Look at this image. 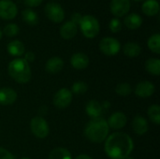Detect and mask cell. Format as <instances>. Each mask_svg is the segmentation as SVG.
<instances>
[{
    "mask_svg": "<svg viewBox=\"0 0 160 159\" xmlns=\"http://www.w3.org/2000/svg\"><path fill=\"white\" fill-rule=\"evenodd\" d=\"M134 143L130 136L124 132H115L106 139L104 150L112 159L127 158L133 151Z\"/></svg>",
    "mask_w": 160,
    "mask_h": 159,
    "instance_id": "obj_1",
    "label": "cell"
},
{
    "mask_svg": "<svg viewBox=\"0 0 160 159\" xmlns=\"http://www.w3.org/2000/svg\"><path fill=\"white\" fill-rule=\"evenodd\" d=\"M110 127L108 123L102 117L92 119L84 128L85 137L92 142L100 143L104 142L109 134Z\"/></svg>",
    "mask_w": 160,
    "mask_h": 159,
    "instance_id": "obj_2",
    "label": "cell"
},
{
    "mask_svg": "<svg viewBox=\"0 0 160 159\" xmlns=\"http://www.w3.org/2000/svg\"><path fill=\"white\" fill-rule=\"evenodd\" d=\"M9 76L19 83H27L31 80V68L24 59L16 58L9 62L8 67Z\"/></svg>",
    "mask_w": 160,
    "mask_h": 159,
    "instance_id": "obj_3",
    "label": "cell"
},
{
    "mask_svg": "<svg viewBox=\"0 0 160 159\" xmlns=\"http://www.w3.org/2000/svg\"><path fill=\"white\" fill-rule=\"evenodd\" d=\"M79 25L81 27L82 35L87 38H93L97 37L99 33V22L98 19L92 15L82 16V19Z\"/></svg>",
    "mask_w": 160,
    "mask_h": 159,
    "instance_id": "obj_4",
    "label": "cell"
},
{
    "mask_svg": "<svg viewBox=\"0 0 160 159\" xmlns=\"http://www.w3.org/2000/svg\"><path fill=\"white\" fill-rule=\"evenodd\" d=\"M30 129L33 135L38 139H45L50 132L47 122L42 117H34L30 122Z\"/></svg>",
    "mask_w": 160,
    "mask_h": 159,
    "instance_id": "obj_5",
    "label": "cell"
},
{
    "mask_svg": "<svg viewBox=\"0 0 160 159\" xmlns=\"http://www.w3.org/2000/svg\"><path fill=\"white\" fill-rule=\"evenodd\" d=\"M45 14L50 21L55 23H59L63 22L65 18V11L63 7L55 2H50L45 6L44 8Z\"/></svg>",
    "mask_w": 160,
    "mask_h": 159,
    "instance_id": "obj_6",
    "label": "cell"
},
{
    "mask_svg": "<svg viewBox=\"0 0 160 159\" xmlns=\"http://www.w3.org/2000/svg\"><path fill=\"white\" fill-rule=\"evenodd\" d=\"M99 49L100 51L108 56L116 55L121 50L120 42L114 37H104L99 42Z\"/></svg>",
    "mask_w": 160,
    "mask_h": 159,
    "instance_id": "obj_7",
    "label": "cell"
},
{
    "mask_svg": "<svg viewBox=\"0 0 160 159\" xmlns=\"http://www.w3.org/2000/svg\"><path fill=\"white\" fill-rule=\"evenodd\" d=\"M72 101V93L68 88H61L58 90L52 99L53 105L58 109H65L69 106Z\"/></svg>",
    "mask_w": 160,
    "mask_h": 159,
    "instance_id": "obj_8",
    "label": "cell"
},
{
    "mask_svg": "<svg viewBox=\"0 0 160 159\" xmlns=\"http://www.w3.org/2000/svg\"><path fill=\"white\" fill-rule=\"evenodd\" d=\"M18 7L11 0H0V18L4 20H12L16 17Z\"/></svg>",
    "mask_w": 160,
    "mask_h": 159,
    "instance_id": "obj_9",
    "label": "cell"
},
{
    "mask_svg": "<svg viewBox=\"0 0 160 159\" xmlns=\"http://www.w3.org/2000/svg\"><path fill=\"white\" fill-rule=\"evenodd\" d=\"M111 11L112 13L119 18L126 15L130 9V1L129 0H112L111 1Z\"/></svg>",
    "mask_w": 160,
    "mask_h": 159,
    "instance_id": "obj_10",
    "label": "cell"
},
{
    "mask_svg": "<svg viewBox=\"0 0 160 159\" xmlns=\"http://www.w3.org/2000/svg\"><path fill=\"white\" fill-rule=\"evenodd\" d=\"M127 122H128V118L126 114L122 112H116L110 116L107 123L110 128H112L114 130H119L127 125Z\"/></svg>",
    "mask_w": 160,
    "mask_h": 159,
    "instance_id": "obj_11",
    "label": "cell"
},
{
    "mask_svg": "<svg viewBox=\"0 0 160 159\" xmlns=\"http://www.w3.org/2000/svg\"><path fill=\"white\" fill-rule=\"evenodd\" d=\"M155 85L149 81H142L139 82L135 87V94L142 98L151 97L155 93Z\"/></svg>",
    "mask_w": 160,
    "mask_h": 159,
    "instance_id": "obj_12",
    "label": "cell"
},
{
    "mask_svg": "<svg viewBox=\"0 0 160 159\" xmlns=\"http://www.w3.org/2000/svg\"><path fill=\"white\" fill-rule=\"evenodd\" d=\"M71 66L77 70H82L89 65V57L83 52H76L70 58Z\"/></svg>",
    "mask_w": 160,
    "mask_h": 159,
    "instance_id": "obj_13",
    "label": "cell"
},
{
    "mask_svg": "<svg viewBox=\"0 0 160 159\" xmlns=\"http://www.w3.org/2000/svg\"><path fill=\"white\" fill-rule=\"evenodd\" d=\"M17 99V93L12 88H1L0 89V105L8 106L13 104Z\"/></svg>",
    "mask_w": 160,
    "mask_h": 159,
    "instance_id": "obj_14",
    "label": "cell"
},
{
    "mask_svg": "<svg viewBox=\"0 0 160 159\" xmlns=\"http://www.w3.org/2000/svg\"><path fill=\"white\" fill-rule=\"evenodd\" d=\"M132 128H133L134 132L137 135L142 136V135L145 134L148 131L149 125H148L147 120L144 117H142L141 115H138L132 121Z\"/></svg>",
    "mask_w": 160,
    "mask_h": 159,
    "instance_id": "obj_15",
    "label": "cell"
},
{
    "mask_svg": "<svg viewBox=\"0 0 160 159\" xmlns=\"http://www.w3.org/2000/svg\"><path fill=\"white\" fill-rule=\"evenodd\" d=\"M63 67H64L63 60L58 56H53L46 62L45 70L51 74H55V73L60 72Z\"/></svg>",
    "mask_w": 160,
    "mask_h": 159,
    "instance_id": "obj_16",
    "label": "cell"
},
{
    "mask_svg": "<svg viewBox=\"0 0 160 159\" xmlns=\"http://www.w3.org/2000/svg\"><path fill=\"white\" fill-rule=\"evenodd\" d=\"M78 31L77 25L72 22L71 21H68L65 22L61 27H60V35L64 39H71L73 38Z\"/></svg>",
    "mask_w": 160,
    "mask_h": 159,
    "instance_id": "obj_17",
    "label": "cell"
},
{
    "mask_svg": "<svg viewBox=\"0 0 160 159\" xmlns=\"http://www.w3.org/2000/svg\"><path fill=\"white\" fill-rule=\"evenodd\" d=\"M85 111L92 119L98 118L100 117L103 112V106L97 100H90L85 107Z\"/></svg>",
    "mask_w": 160,
    "mask_h": 159,
    "instance_id": "obj_18",
    "label": "cell"
},
{
    "mask_svg": "<svg viewBox=\"0 0 160 159\" xmlns=\"http://www.w3.org/2000/svg\"><path fill=\"white\" fill-rule=\"evenodd\" d=\"M7 50H8V52L10 55L16 56V57L22 56L25 52L24 45L20 40H12V41H10L8 44Z\"/></svg>",
    "mask_w": 160,
    "mask_h": 159,
    "instance_id": "obj_19",
    "label": "cell"
},
{
    "mask_svg": "<svg viewBox=\"0 0 160 159\" xmlns=\"http://www.w3.org/2000/svg\"><path fill=\"white\" fill-rule=\"evenodd\" d=\"M124 23L127 28H128L130 30H135V29H138L139 27H141V25L142 23V19L139 14L131 13L125 18Z\"/></svg>",
    "mask_w": 160,
    "mask_h": 159,
    "instance_id": "obj_20",
    "label": "cell"
},
{
    "mask_svg": "<svg viewBox=\"0 0 160 159\" xmlns=\"http://www.w3.org/2000/svg\"><path fill=\"white\" fill-rule=\"evenodd\" d=\"M142 12L147 16H155L159 12V4L157 0H146L142 7Z\"/></svg>",
    "mask_w": 160,
    "mask_h": 159,
    "instance_id": "obj_21",
    "label": "cell"
},
{
    "mask_svg": "<svg viewBox=\"0 0 160 159\" xmlns=\"http://www.w3.org/2000/svg\"><path fill=\"white\" fill-rule=\"evenodd\" d=\"M123 52L128 57H136L141 54L142 48L136 42H128L125 44L123 48Z\"/></svg>",
    "mask_w": 160,
    "mask_h": 159,
    "instance_id": "obj_22",
    "label": "cell"
},
{
    "mask_svg": "<svg viewBox=\"0 0 160 159\" xmlns=\"http://www.w3.org/2000/svg\"><path fill=\"white\" fill-rule=\"evenodd\" d=\"M48 159H72V156L68 149L58 147L50 153Z\"/></svg>",
    "mask_w": 160,
    "mask_h": 159,
    "instance_id": "obj_23",
    "label": "cell"
},
{
    "mask_svg": "<svg viewBox=\"0 0 160 159\" xmlns=\"http://www.w3.org/2000/svg\"><path fill=\"white\" fill-rule=\"evenodd\" d=\"M145 69L152 75L160 74V60L158 58H149L145 63Z\"/></svg>",
    "mask_w": 160,
    "mask_h": 159,
    "instance_id": "obj_24",
    "label": "cell"
},
{
    "mask_svg": "<svg viewBox=\"0 0 160 159\" xmlns=\"http://www.w3.org/2000/svg\"><path fill=\"white\" fill-rule=\"evenodd\" d=\"M22 17L23 22H25L29 25H35L38 22V18L37 13L31 8L23 9L22 12Z\"/></svg>",
    "mask_w": 160,
    "mask_h": 159,
    "instance_id": "obj_25",
    "label": "cell"
},
{
    "mask_svg": "<svg viewBox=\"0 0 160 159\" xmlns=\"http://www.w3.org/2000/svg\"><path fill=\"white\" fill-rule=\"evenodd\" d=\"M148 48L155 53L159 54L160 53V35L159 34H155L151 36L148 39Z\"/></svg>",
    "mask_w": 160,
    "mask_h": 159,
    "instance_id": "obj_26",
    "label": "cell"
},
{
    "mask_svg": "<svg viewBox=\"0 0 160 159\" xmlns=\"http://www.w3.org/2000/svg\"><path fill=\"white\" fill-rule=\"evenodd\" d=\"M148 116L150 118V120L155 123L156 125H159L160 124V108L158 104H154L152 106H150V108L148 109Z\"/></svg>",
    "mask_w": 160,
    "mask_h": 159,
    "instance_id": "obj_27",
    "label": "cell"
},
{
    "mask_svg": "<svg viewBox=\"0 0 160 159\" xmlns=\"http://www.w3.org/2000/svg\"><path fill=\"white\" fill-rule=\"evenodd\" d=\"M115 92L117 95L121 96V97H127L128 95L131 94L132 92V88L130 86L129 83L128 82H122L119 83L116 87H115Z\"/></svg>",
    "mask_w": 160,
    "mask_h": 159,
    "instance_id": "obj_28",
    "label": "cell"
},
{
    "mask_svg": "<svg viewBox=\"0 0 160 159\" xmlns=\"http://www.w3.org/2000/svg\"><path fill=\"white\" fill-rule=\"evenodd\" d=\"M87 89H88V86H87L86 82H76L72 85L71 93H73L75 95H82V94L87 92Z\"/></svg>",
    "mask_w": 160,
    "mask_h": 159,
    "instance_id": "obj_29",
    "label": "cell"
},
{
    "mask_svg": "<svg viewBox=\"0 0 160 159\" xmlns=\"http://www.w3.org/2000/svg\"><path fill=\"white\" fill-rule=\"evenodd\" d=\"M19 26L15 23H8L5 26L3 32L7 37H15L19 33Z\"/></svg>",
    "mask_w": 160,
    "mask_h": 159,
    "instance_id": "obj_30",
    "label": "cell"
},
{
    "mask_svg": "<svg viewBox=\"0 0 160 159\" xmlns=\"http://www.w3.org/2000/svg\"><path fill=\"white\" fill-rule=\"evenodd\" d=\"M109 28L112 33H118L122 29V22L118 18H113L110 21Z\"/></svg>",
    "mask_w": 160,
    "mask_h": 159,
    "instance_id": "obj_31",
    "label": "cell"
},
{
    "mask_svg": "<svg viewBox=\"0 0 160 159\" xmlns=\"http://www.w3.org/2000/svg\"><path fill=\"white\" fill-rule=\"evenodd\" d=\"M0 159H15V157L8 150L0 147Z\"/></svg>",
    "mask_w": 160,
    "mask_h": 159,
    "instance_id": "obj_32",
    "label": "cell"
},
{
    "mask_svg": "<svg viewBox=\"0 0 160 159\" xmlns=\"http://www.w3.org/2000/svg\"><path fill=\"white\" fill-rule=\"evenodd\" d=\"M43 0H23L24 4L30 7H38V5H40L42 3Z\"/></svg>",
    "mask_w": 160,
    "mask_h": 159,
    "instance_id": "obj_33",
    "label": "cell"
},
{
    "mask_svg": "<svg viewBox=\"0 0 160 159\" xmlns=\"http://www.w3.org/2000/svg\"><path fill=\"white\" fill-rule=\"evenodd\" d=\"M82 19V16L80 13H78V12L73 13V14H72V16H71V22H74L76 25H77V24H80V22H81Z\"/></svg>",
    "mask_w": 160,
    "mask_h": 159,
    "instance_id": "obj_34",
    "label": "cell"
},
{
    "mask_svg": "<svg viewBox=\"0 0 160 159\" xmlns=\"http://www.w3.org/2000/svg\"><path fill=\"white\" fill-rule=\"evenodd\" d=\"M24 60H25L27 63L34 62V60H35V53L32 52H25V54H24Z\"/></svg>",
    "mask_w": 160,
    "mask_h": 159,
    "instance_id": "obj_35",
    "label": "cell"
},
{
    "mask_svg": "<svg viewBox=\"0 0 160 159\" xmlns=\"http://www.w3.org/2000/svg\"><path fill=\"white\" fill-rule=\"evenodd\" d=\"M75 159H92V157H89V156H87V155H80V156H78Z\"/></svg>",
    "mask_w": 160,
    "mask_h": 159,
    "instance_id": "obj_36",
    "label": "cell"
},
{
    "mask_svg": "<svg viewBox=\"0 0 160 159\" xmlns=\"http://www.w3.org/2000/svg\"><path fill=\"white\" fill-rule=\"evenodd\" d=\"M1 37H2V31L0 30V39H1Z\"/></svg>",
    "mask_w": 160,
    "mask_h": 159,
    "instance_id": "obj_37",
    "label": "cell"
},
{
    "mask_svg": "<svg viewBox=\"0 0 160 159\" xmlns=\"http://www.w3.org/2000/svg\"><path fill=\"white\" fill-rule=\"evenodd\" d=\"M21 159H30V158H28V157H22V158H21Z\"/></svg>",
    "mask_w": 160,
    "mask_h": 159,
    "instance_id": "obj_38",
    "label": "cell"
},
{
    "mask_svg": "<svg viewBox=\"0 0 160 159\" xmlns=\"http://www.w3.org/2000/svg\"><path fill=\"white\" fill-rule=\"evenodd\" d=\"M134 1H142V0H134Z\"/></svg>",
    "mask_w": 160,
    "mask_h": 159,
    "instance_id": "obj_39",
    "label": "cell"
}]
</instances>
